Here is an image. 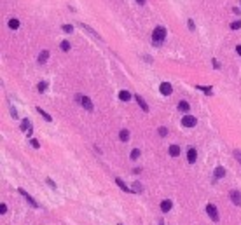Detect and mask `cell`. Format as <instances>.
Listing matches in <instances>:
<instances>
[{"instance_id": "obj_19", "label": "cell", "mask_w": 241, "mask_h": 225, "mask_svg": "<svg viewBox=\"0 0 241 225\" xmlns=\"http://www.w3.org/2000/svg\"><path fill=\"white\" fill-rule=\"evenodd\" d=\"M119 138H120V141H128L129 140V131L128 129H120Z\"/></svg>"}, {"instance_id": "obj_14", "label": "cell", "mask_w": 241, "mask_h": 225, "mask_svg": "<svg viewBox=\"0 0 241 225\" xmlns=\"http://www.w3.org/2000/svg\"><path fill=\"white\" fill-rule=\"evenodd\" d=\"M131 98H133V96H131V92L129 91H120L119 92V99L120 101H129Z\"/></svg>"}, {"instance_id": "obj_6", "label": "cell", "mask_w": 241, "mask_h": 225, "mask_svg": "<svg viewBox=\"0 0 241 225\" xmlns=\"http://www.w3.org/2000/svg\"><path fill=\"white\" fill-rule=\"evenodd\" d=\"M229 197H231V201H233L236 206H241V192H238V190H231Z\"/></svg>"}, {"instance_id": "obj_26", "label": "cell", "mask_w": 241, "mask_h": 225, "mask_svg": "<svg viewBox=\"0 0 241 225\" xmlns=\"http://www.w3.org/2000/svg\"><path fill=\"white\" fill-rule=\"evenodd\" d=\"M61 49H63V51H68V49H70V42L63 40V42H61Z\"/></svg>"}, {"instance_id": "obj_7", "label": "cell", "mask_w": 241, "mask_h": 225, "mask_svg": "<svg viewBox=\"0 0 241 225\" xmlns=\"http://www.w3.org/2000/svg\"><path fill=\"white\" fill-rule=\"evenodd\" d=\"M171 208H173V203H171L170 199H164V201H161V211H163V213H168V211H171Z\"/></svg>"}, {"instance_id": "obj_22", "label": "cell", "mask_w": 241, "mask_h": 225, "mask_svg": "<svg viewBox=\"0 0 241 225\" xmlns=\"http://www.w3.org/2000/svg\"><path fill=\"white\" fill-rule=\"evenodd\" d=\"M129 157H131L133 161H136V159L140 157V150H138V148H133V150H131V154H129Z\"/></svg>"}, {"instance_id": "obj_4", "label": "cell", "mask_w": 241, "mask_h": 225, "mask_svg": "<svg viewBox=\"0 0 241 225\" xmlns=\"http://www.w3.org/2000/svg\"><path fill=\"white\" fill-rule=\"evenodd\" d=\"M18 192H19V194H21V196L25 197V199H26V203H28V204H32L33 208H40V206H39V203H37L35 199H33V197L30 196L28 192H25V190H23V189H18Z\"/></svg>"}, {"instance_id": "obj_24", "label": "cell", "mask_w": 241, "mask_h": 225, "mask_svg": "<svg viewBox=\"0 0 241 225\" xmlns=\"http://www.w3.org/2000/svg\"><path fill=\"white\" fill-rule=\"evenodd\" d=\"M61 30H63V32H66V33H72V32H73V26H72V25H63V26H61Z\"/></svg>"}, {"instance_id": "obj_25", "label": "cell", "mask_w": 241, "mask_h": 225, "mask_svg": "<svg viewBox=\"0 0 241 225\" xmlns=\"http://www.w3.org/2000/svg\"><path fill=\"white\" fill-rule=\"evenodd\" d=\"M241 28V21H234L231 23V30H239Z\"/></svg>"}, {"instance_id": "obj_27", "label": "cell", "mask_w": 241, "mask_h": 225, "mask_svg": "<svg viewBox=\"0 0 241 225\" xmlns=\"http://www.w3.org/2000/svg\"><path fill=\"white\" fill-rule=\"evenodd\" d=\"M234 157L238 159V162L241 164V150H234Z\"/></svg>"}, {"instance_id": "obj_9", "label": "cell", "mask_w": 241, "mask_h": 225, "mask_svg": "<svg viewBox=\"0 0 241 225\" xmlns=\"http://www.w3.org/2000/svg\"><path fill=\"white\" fill-rule=\"evenodd\" d=\"M135 99L138 101V105H140V108H143V112H149V105L145 103V99H143L142 96H140V94H136V96H135Z\"/></svg>"}, {"instance_id": "obj_38", "label": "cell", "mask_w": 241, "mask_h": 225, "mask_svg": "<svg viewBox=\"0 0 241 225\" xmlns=\"http://www.w3.org/2000/svg\"><path fill=\"white\" fill-rule=\"evenodd\" d=\"M119 225H122V223H119Z\"/></svg>"}, {"instance_id": "obj_2", "label": "cell", "mask_w": 241, "mask_h": 225, "mask_svg": "<svg viewBox=\"0 0 241 225\" xmlns=\"http://www.w3.org/2000/svg\"><path fill=\"white\" fill-rule=\"evenodd\" d=\"M196 124H198V119H196L194 115L185 113L184 117H182V126H184V127H194Z\"/></svg>"}, {"instance_id": "obj_23", "label": "cell", "mask_w": 241, "mask_h": 225, "mask_svg": "<svg viewBox=\"0 0 241 225\" xmlns=\"http://www.w3.org/2000/svg\"><path fill=\"white\" fill-rule=\"evenodd\" d=\"M37 89H39V92H44L46 89H47V82H39Z\"/></svg>"}, {"instance_id": "obj_32", "label": "cell", "mask_w": 241, "mask_h": 225, "mask_svg": "<svg viewBox=\"0 0 241 225\" xmlns=\"http://www.w3.org/2000/svg\"><path fill=\"white\" fill-rule=\"evenodd\" d=\"M47 183H49L51 187H53V189H56V183L53 182V180H51V178H47Z\"/></svg>"}, {"instance_id": "obj_30", "label": "cell", "mask_w": 241, "mask_h": 225, "mask_svg": "<svg viewBox=\"0 0 241 225\" xmlns=\"http://www.w3.org/2000/svg\"><path fill=\"white\" fill-rule=\"evenodd\" d=\"M187 25H189V28H191L192 32L196 30V26H194V21H192V19H189V21H187Z\"/></svg>"}, {"instance_id": "obj_21", "label": "cell", "mask_w": 241, "mask_h": 225, "mask_svg": "<svg viewBox=\"0 0 241 225\" xmlns=\"http://www.w3.org/2000/svg\"><path fill=\"white\" fill-rule=\"evenodd\" d=\"M9 28L11 30H18L19 28V21H18V19H9Z\"/></svg>"}, {"instance_id": "obj_20", "label": "cell", "mask_w": 241, "mask_h": 225, "mask_svg": "<svg viewBox=\"0 0 241 225\" xmlns=\"http://www.w3.org/2000/svg\"><path fill=\"white\" fill-rule=\"evenodd\" d=\"M131 190H133V192H136V194H142V192H143L142 183H140V182H135V183H133V187H131Z\"/></svg>"}, {"instance_id": "obj_15", "label": "cell", "mask_w": 241, "mask_h": 225, "mask_svg": "<svg viewBox=\"0 0 241 225\" xmlns=\"http://www.w3.org/2000/svg\"><path fill=\"white\" fill-rule=\"evenodd\" d=\"M47 59H49V51H42V52L39 54V63L44 65L46 61H47Z\"/></svg>"}, {"instance_id": "obj_29", "label": "cell", "mask_w": 241, "mask_h": 225, "mask_svg": "<svg viewBox=\"0 0 241 225\" xmlns=\"http://www.w3.org/2000/svg\"><path fill=\"white\" fill-rule=\"evenodd\" d=\"M159 134H161V136H166V134H168V129H166V127H159Z\"/></svg>"}, {"instance_id": "obj_31", "label": "cell", "mask_w": 241, "mask_h": 225, "mask_svg": "<svg viewBox=\"0 0 241 225\" xmlns=\"http://www.w3.org/2000/svg\"><path fill=\"white\" fill-rule=\"evenodd\" d=\"M30 141H32V145H33V147H35V148H39V147H40V145H39V141H37L35 138H32V140H30Z\"/></svg>"}, {"instance_id": "obj_17", "label": "cell", "mask_w": 241, "mask_h": 225, "mask_svg": "<svg viewBox=\"0 0 241 225\" xmlns=\"http://www.w3.org/2000/svg\"><path fill=\"white\" fill-rule=\"evenodd\" d=\"M30 129H32V124H30V119H25L21 122V131H25V133H28Z\"/></svg>"}, {"instance_id": "obj_28", "label": "cell", "mask_w": 241, "mask_h": 225, "mask_svg": "<svg viewBox=\"0 0 241 225\" xmlns=\"http://www.w3.org/2000/svg\"><path fill=\"white\" fill-rule=\"evenodd\" d=\"M0 213H2V215H5V213H7V206H5L4 203L0 204Z\"/></svg>"}, {"instance_id": "obj_11", "label": "cell", "mask_w": 241, "mask_h": 225, "mask_svg": "<svg viewBox=\"0 0 241 225\" xmlns=\"http://www.w3.org/2000/svg\"><path fill=\"white\" fill-rule=\"evenodd\" d=\"M224 176H226V168L219 166V168L215 169V178L213 180H219V178H224Z\"/></svg>"}, {"instance_id": "obj_18", "label": "cell", "mask_w": 241, "mask_h": 225, "mask_svg": "<svg viewBox=\"0 0 241 225\" xmlns=\"http://www.w3.org/2000/svg\"><path fill=\"white\" fill-rule=\"evenodd\" d=\"M37 112L40 113V115H42L44 119L47 120V122H51V120H53V117H51V115H49V113H47V112H46V110H42L40 106H37Z\"/></svg>"}, {"instance_id": "obj_35", "label": "cell", "mask_w": 241, "mask_h": 225, "mask_svg": "<svg viewBox=\"0 0 241 225\" xmlns=\"http://www.w3.org/2000/svg\"><path fill=\"white\" fill-rule=\"evenodd\" d=\"M213 66H215V68H220V65H219V61H217V59H213Z\"/></svg>"}, {"instance_id": "obj_10", "label": "cell", "mask_w": 241, "mask_h": 225, "mask_svg": "<svg viewBox=\"0 0 241 225\" xmlns=\"http://www.w3.org/2000/svg\"><path fill=\"white\" fill-rule=\"evenodd\" d=\"M80 103H82V106H84L86 110H89V112L93 110V103H91V99L87 98V96H82V101H80Z\"/></svg>"}, {"instance_id": "obj_8", "label": "cell", "mask_w": 241, "mask_h": 225, "mask_svg": "<svg viewBox=\"0 0 241 225\" xmlns=\"http://www.w3.org/2000/svg\"><path fill=\"white\" fill-rule=\"evenodd\" d=\"M196 159H198V152H196V148H189L187 150V161L191 162H196Z\"/></svg>"}, {"instance_id": "obj_12", "label": "cell", "mask_w": 241, "mask_h": 225, "mask_svg": "<svg viewBox=\"0 0 241 225\" xmlns=\"http://www.w3.org/2000/svg\"><path fill=\"white\" fill-rule=\"evenodd\" d=\"M115 183H117V185H119V187H120L122 190H124V192H133V190H131V187H128V185H126V183L122 182V180H120L119 176L115 178Z\"/></svg>"}, {"instance_id": "obj_34", "label": "cell", "mask_w": 241, "mask_h": 225, "mask_svg": "<svg viewBox=\"0 0 241 225\" xmlns=\"http://www.w3.org/2000/svg\"><path fill=\"white\" fill-rule=\"evenodd\" d=\"M236 52L241 56V44H239V45H236Z\"/></svg>"}, {"instance_id": "obj_5", "label": "cell", "mask_w": 241, "mask_h": 225, "mask_svg": "<svg viewBox=\"0 0 241 225\" xmlns=\"http://www.w3.org/2000/svg\"><path fill=\"white\" fill-rule=\"evenodd\" d=\"M159 91H161V94H164V96H170L171 92H173V86H171L170 82H163V84L159 86Z\"/></svg>"}, {"instance_id": "obj_1", "label": "cell", "mask_w": 241, "mask_h": 225, "mask_svg": "<svg viewBox=\"0 0 241 225\" xmlns=\"http://www.w3.org/2000/svg\"><path fill=\"white\" fill-rule=\"evenodd\" d=\"M164 39H166V30L163 26H157L152 32V42H154V45H161L164 42Z\"/></svg>"}, {"instance_id": "obj_13", "label": "cell", "mask_w": 241, "mask_h": 225, "mask_svg": "<svg viewBox=\"0 0 241 225\" xmlns=\"http://www.w3.org/2000/svg\"><path fill=\"white\" fill-rule=\"evenodd\" d=\"M178 110H180V112H189V110H191V105H189V103H187V101H184V99H182V101H180V103H178Z\"/></svg>"}, {"instance_id": "obj_37", "label": "cell", "mask_w": 241, "mask_h": 225, "mask_svg": "<svg viewBox=\"0 0 241 225\" xmlns=\"http://www.w3.org/2000/svg\"><path fill=\"white\" fill-rule=\"evenodd\" d=\"M159 225H164V223H163V222H159Z\"/></svg>"}, {"instance_id": "obj_3", "label": "cell", "mask_w": 241, "mask_h": 225, "mask_svg": "<svg viewBox=\"0 0 241 225\" xmlns=\"http://www.w3.org/2000/svg\"><path fill=\"white\" fill-rule=\"evenodd\" d=\"M206 213H208V217L212 218L213 222H219V211H217V208L213 204H208L206 206Z\"/></svg>"}, {"instance_id": "obj_33", "label": "cell", "mask_w": 241, "mask_h": 225, "mask_svg": "<svg viewBox=\"0 0 241 225\" xmlns=\"http://www.w3.org/2000/svg\"><path fill=\"white\" fill-rule=\"evenodd\" d=\"M11 112H12V117H14V119H16V117H18V113H16V110H14V106H11Z\"/></svg>"}, {"instance_id": "obj_36", "label": "cell", "mask_w": 241, "mask_h": 225, "mask_svg": "<svg viewBox=\"0 0 241 225\" xmlns=\"http://www.w3.org/2000/svg\"><path fill=\"white\" fill-rule=\"evenodd\" d=\"M136 2H138L140 5H143V4H145V0H136Z\"/></svg>"}, {"instance_id": "obj_16", "label": "cell", "mask_w": 241, "mask_h": 225, "mask_svg": "<svg viewBox=\"0 0 241 225\" xmlns=\"http://www.w3.org/2000/svg\"><path fill=\"white\" fill-rule=\"evenodd\" d=\"M168 152H170L171 157H178V155H180V147H178V145H171Z\"/></svg>"}]
</instances>
